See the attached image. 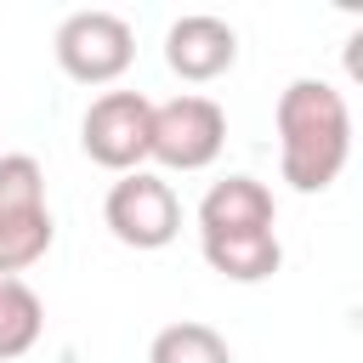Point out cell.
Wrapping results in <instances>:
<instances>
[{"label":"cell","mask_w":363,"mask_h":363,"mask_svg":"<svg viewBox=\"0 0 363 363\" xmlns=\"http://www.w3.org/2000/svg\"><path fill=\"white\" fill-rule=\"evenodd\" d=\"M278 176L295 193H323L352 159V108L329 79H289L272 108Z\"/></svg>","instance_id":"1"},{"label":"cell","mask_w":363,"mask_h":363,"mask_svg":"<svg viewBox=\"0 0 363 363\" xmlns=\"http://www.w3.org/2000/svg\"><path fill=\"white\" fill-rule=\"evenodd\" d=\"M51 51H57V68L79 85H113L130 62H136V34L119 11H68L51 34Z\"/></svg>","instance_id":"2"},{"label":"cell","mask_w":363,"mask_h":363,"mask_svg":"<svg viewBox=\"0 0 363 363\" xmlns=\"http://www.w3.org/2000/svg\"><path fill=\"white\" fill-rule=\"evenodd\" d=\"M227 147V108L204 91H182L170 102H153V136H147V159H159L164 170H204L216 164Z\"/></svg>","instance_id":"3"},{"label":"cell","mask_w":363,"mask_h":363,"mask_svg":"<svg viewBox=\"0 0 363 363\" xmlns=\"http://www.w3.org/2000/svg\"><path fill=\"white\" fill-rule=\"evenodd\" d=\"M147 136H153V102L142 91H102V96H91V108L79 119L85 159L113 176H130L147 164Z\"/></svg>","instance_id":"4"},{"label":"cell","mask_w":363,"mask_h":363,"mask_svg":"<svg viewBox=\"0 0 363 363\" xmlns=\"http://www.w3.org/2000/svg\"><path fill=\"white\" fill-rule=\"evenodd\" d=\"M102 221L125 250H164L182 233V199L164 176L153 170H130L108 187L102 199Z\"/></svg>","instance_id":"5"},{"label":"cell","mask_w":363,"mask_h":363,"mask_svg":"<svg viewBox=\"0 0 363 363\" xmlns=\"http://www.w3.org/2000/svg\"><path fill=\"white\" fill-rule=\"evenodd\" d=\"M164 62L176 79L187 85H210L221 79L233 62H238V34L227 17H210V11H187L164 28Z\"/></svg>","instance_id":"6"},{"label":"cell","mask_w":363,"mask_h":363,"mask_svg":"<svg viewBox=\"0 0 363 363\" xmlns=\"http://www.w3.org/2000/svg\"><path fill=\"white\" fill-rule=\"evenodd\" d=\"M278 204L267 193V182L255 176H221L210 182V193L199 199V238H233V233H272Z\"/></svg>","instance_id":"7"},{"label":"cell","mask_w":363,"mask_h":363,"mask_svg":"<svg viewBox=\"0 0 363 363\" xmlns=\"http://www.w3.org/2000/svg\"><path fill=\"white\" fill-rule=\"evenodd\" d=\"M210 272H221L227 284H267L284 267V244L278 233H233V238H199Z\"/></svg>","instance_id":"8"},{"label":"cell","mask_w":363,"mask_h":363,"mask_svg":"<svg viewBox=\"0 0 363 363\" xmlns=\"http://www.w3.org/2000/svg\"><path fill=\"white\" fill-rule=\"evenodd\" d=\"M45 335V301L34 295L28 278L0 272V363L34 352V340Z\"/></svg>","instance_id":"9"},{"label":"cell","mask_w":363,"mask_h":363,"mask_svg":"<svg viewBox=\"0 0 363 363\" xmlns=\"http://www.w3.org/2000/svg\"><path fill=\"white\" fill-rule=\"evenodd\" d=\"M51 238H57L51 204H40V210H11V216H0V272L23 278V272H28L34 261H45Z\"/></svg>","instance_id":"10"},{"label":"cell","mask_w":363,"mask_h":363,"mask_svg":"<svg viewBox=\"0 0 363 363\" xmlns=\"http://www.w3.org/2000/svg\"><path fill=\"white\" fill-rule=\"evenodd\" d=\"M147 363H233V346L199 323V318H182V323H164L147 346Z\"/></svg>","instance_id":"11"},{"label":"cell","mask_w":363,"mask_h":363,"mask_svg":"<svg viewBox=\"0 0 363 363\" xmlns=\"http://www.w3.org/2000/svg\"><path fill=\"white\" fill-rule=\"evenodd\" d=\"M45 204V170L34 153H0V216L40 210Z\"/></svg>","instance_id":"12"}]
</instances>
